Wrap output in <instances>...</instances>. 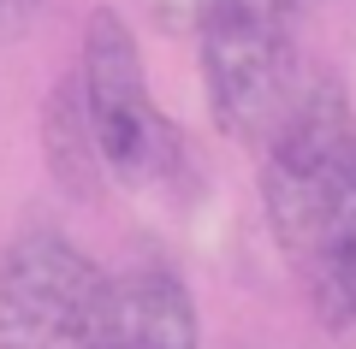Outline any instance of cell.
Wrapping results in <instances>:
<instances>
[{
    "instance_id": "obj_7",
    "label": "cell",
    "mask_w": 356,
    "mask_h": 349,
    "mask_svg": "<svg viewBox=\"0 0 356 349\" xmlns=\"http://www.w3.org/2000/svg\"><path fill=\"white\" fill-rule=\"evenodd\" d=\"M202 6H208V0H137V12L149 18L161 36H196Z\"/></svg>"
},
{
    "instance_id": "obj_8",
    "label": "cell",
    "mask_w": 356,
    "mask_h": 349,
    "mask_svg": "<svg viewBox=\"0 0 356 349\" xmlns=\"http://www.w3.org/2000/svg\"><path fill=\"white\" fill-rule=\"evenodd\" d=\"M42 6H48V0H0V42H18L30 24H36Z\"/></svg>"
},
{
    "instance_id": "obj_2",
    "label": "cell",
    "mask_w": 356,
    "mask_h": 349,
    "mask_svg": "<svg viewBox=\"0 0 356 349\" xmlns=\"http://www.w3.org/2000/svg\"><path fill=\"white\" fill-rule=\"evenodd\" d=\"M309 0H208L196 18L208 119L220 137L261 148L297 101V24Z\"/></svg>"
},
{
    "instance_id": "obj_5",
    "label": "cell",
    "mask_w": 356,
    "mask_h": 349,
    "mask_svg": "<svg viewBox=\"0 0 356 349\" xmlns=\"http://www.w3.org/2000/svg\"><path fill=\"white\" fill-rule=\"evenodd\" d=\"M95 349H202V314L178 266L131 261L107 273Z\"/></svg>"
},
{
    "instance_id": "obj_6",
    "label": "cell",
    "mask_w": 356,
    "mask_h": 349,
    "mask_svg": "<svg viewBox=\"0 0 356 349\" xmlns=\"http://www.w3.org/2000/svg\"><path fill=\"white\" fill-rule=\"evenodd\" d=\"M42 154H48L54 184L72 201H102L107 196V166H102V148H95V130H89L77 77H60V89L48 95V112H42Z\"/></svg>"
},
{
    "instance_id": "obj_3",
    "label": "cell",
    "mask_w": 356,
    "mask_h": 349,
    "mask_svg": "<svg viewBox=\"0 0 356 349\" xmlns=\"http://www.w3.org/2000/svg\"><path fill=\"white\" fill-rule=\"evenodd\" d=\"M77 95H83L89 130L102 148L107 184H161L172 160L184 154V137L166 125L161 101L149 89V65L131 36V18L119 6H95L83 18V48H77Z\"/></svg>"
},
{
    "instance_id": "obj_1",
    "label": "cell",
    "mask_w": 356,
    "mask_h": 349,
    "mask_svg": "<svg viewBox=\"0 0 356 349\" xmlns=\"http://www.w3.org/2000/svg\"><path fill=\"white\" fill-rule=\"evenodd\" d=\"M261 213L321 332H356V107L332 77L297 89L261 142Z\"/></svg>"
},
{
    "instance_id": "obj_4",
    "label": "cell",
    "mask_w": 356,
    "mask_h": 349,
    "mask_svg": "<svg viewBox=\"0 0 356 349\" xmlns=\"http://www.w3.org/2000/svg\"><path fill=\"white\" fill-rule=\"evenodd\" d=\"M107 273L65 225L30 219L0 249V349H95Z\"/></svg>"
}]
</instances>
